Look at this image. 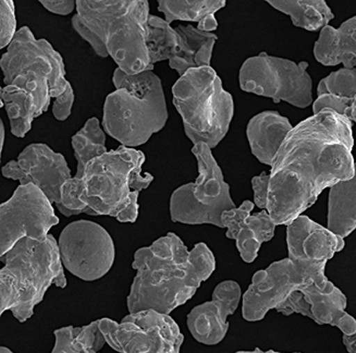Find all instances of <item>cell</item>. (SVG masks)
Listing matches in <instances>:
<instances>
[{"mask_svg": "<svg viewBox=\"0 0 356 353\" xmlns=\"http://www.w3.org/2000/svg\"><path fill=\"white\" fill-rule=\"evenodd\" d=\"M353 123L321 111L289 133L271 166L267 212L277 226L290 225L321 193L355 173Z\"/></svg>", "mask_w": 356, "mask_h": 353, "instance_id": "obj_1", "label": "cell"}, {"mask_svg": "<svg viewBox=\"0 0 356 353\" xmlns=\"http://www.w3.org/2000/svg\"><path fill=\"white\" fill-rule=\"evenodd\" d=\"M136 275L127 298L129 313L157 311L170 314L195 296L216 269V258L205 243L191 251L176 233H168L134 253Z\"/></svg>", "mask_w": 356, "mask_h": 353, "instance_id": "obj_2", "label": "cell"}, {"mask_svg": "<svg viewBox=\"0 0 356 353\" xmlns=\"http://www.w3.org/2000/svg\"><path fill=\"white\" fill-rule=\"evenodd\" d=\"M147 0H76L72 28L96 55L111 57L129 75L151 67L146 47Z\"/></svg>", "mask_w": 356, "mask_h": 353, "instance_id": "obj_3", "label": "cell"}, {"mask_svg": "<svg viewBox=\"0 0 356 353\" xmlns=\"http://www.w3.org/2000/svg\"><path fill=\"white\" fill-rule=\"evenodd\" d=\"M0 271V315L10 311L20 323H26L43 301L51 285H68L58 241L49 233L43 242L23 238L5 256Z\"/></svg>", "mask_w": 356, "mask_h": 353, "instance_id": "obj_4", "label": "cell"}, {"mask_svg": "<svg viewBox=\"0 0 356 353\" xmlns=\"http://www.w3.org/2000/svg\"><path fill=\"white\" fill-rule=\"evenodd\" d=\"M113 83L115 90L106 97L102 127L122 146H144L168 121L161 79L154 70L129 75L115 68Z\"/></svg>", "mask_w": 356, "mask_h": 353, "instance_id": "obj_5", "label": "cell"}, {"mask_svg": "<svg viewBox=\"0 0 356 353\" xmlns=\"http://www.w3.org/2000/svg\"><path fill=\"white\" fill-rule=\"evenodd\" d=\"M172 103L193 146L217 148L226 138L234 116V100L211 67L191 69L173 84Z\"/></svg>", "mask_w": 356, "mask_h": 353, "instance_id": "obj_6", "label": "cell"}, {"mask_svg": "<svg viewBox=\"0 0 356 353\" xmlns=\"http://www.w3.org/2000/svg\"><path fill=\"white\" fill-rule=\"evenodd\" d=\"M5 86H15L34 95L43 113L51 98L65 92L63 58L45 38L34 36L29 26H22L0 59Z\"/></svg>", "mask_w": 356, "mask_h": 353, "instance_id": "obj_7", "label": "cell"}, {"mask_svg": "<svg viewBox=\"0 0 356 353\" xmlns=\"http://www.w3.org/2000/svg\"><path fill=\"white\" fill-rule=\"evenodd\" d=\"M145 157L142 150L120 146L90 162L83 175L81 201L98 216H111L119 223H136L140 192L130 188L131 173Z\"/></svg>", "mask_w": 356, "mask_h": 353, "instance_id": "obj_8", "label": "cell"}, {"mask_svg": "<svg viewBox=\"0 0 356 353\" xmlns=\"http://www.w3.org/2000/svg\"><path fill=\"white\" fill-rule=\"evenodd\" d=\"M309 63H296L263 53L244 61L238 72L240 88L246 93L271 98L275 104L286 102L294 107L314 104L313 80Z\"/></svg>", "mask_w": 356, "mask_h": 353, "instance_id": "obj_9", "label": "cell"}, {"mask_svg": "<svg viewBox=\"0 0 356 353\" xmlns=\"http://www.w3.org/2000/svg\"><path fill=\"white\" fill-rule=\"evenodd\" d=\"M325 268L317 266H301L284 258L270 264L266 269L256 272L251 285L242 297V316L248 322H259L265 318L270 310L284 302L294 291L317 283L321 288H331V283Z\"/></svg>", "mask_w": 356, "mask_h": 353, "instance_id": "obj_10", "label": "cell"}, {"mask_svg": "<svg viewBox=\"0 0 356 353\" xmlns=\"http://www.w3.org/2000/svg\"><path fill=\"white\" fill-rule=\"evenodd\" d=\"M65 269L84 281L103 279L113 267L115 246L111 235L95 221H72L58 239Z\"/></svg>", "mask_w": 356, "mask_h": 353, "instance_id": "obj_11", "label": "cell"}, {"mask_svg": "<svg viewBox=\"0 0 356 353\" xmlns=\"http://www.w3.org/2000/svg\"><path fill=\"white\" fill-rule=\"evenodd\" d=\"M106 343L119 353H169L180 339V327L168 314L144 310L129 313L120 323L99 320Z\"/></svg>", "mask_w": 356, "mask_h": 353, "instance_id": "obj_12", "label": "cell"}, {"mask_svg": "<svg viewBox=\"0 0 356 353\" xmlns=\"http://www.w3.org/2000/svg\"><path fill=\"white\" fill-rule=\"evenodd\" d=\"M59 223L54 204L35 185L19 186L0 205V256L23 238L43 242Z\"/></svg>", "mask_w": 356, "mask_h": 353, "instance_id": "obj_13", "label": "cell"}, {"mask_svg": "<svg viewBox=\"0 0 356 353\" xmlns=\"http://www.w3.org/2000/svg\"><path fill=\"white\" fill-rule=\"evenodd\" d=\"M1 173L5 178L19 181L21 186L35 185L54 205L60 203L63 183L72 178L65 156L44 143L26 146L17 161L8 162L1 168Z\"/></svg>", "mask_w": 356, "mask_h": 353, "instance_id": "obj_14", "label": "cell"}, {"mask_svg": "<svg viewBox=\"0 0 356 353\" xmlns=\"http://www.w3.org/2000/svg\"><path fill=\"white\" fill-rule=\"evenodd\" d=\"M242 297L236 281H225L217 285L211 301L195 306L188 314L186 324L193 338L206 346L220 343L228 333V317L234 315Z\"/></svg>", "mask_w": 356, "mask_h": 353, "instance_id": "obj_15", "label": "cell"}, {"mask_svg": "<svg viewBox=\"0 0 356 353\" xmlns=\"http://www.w3.org/2000/svg\"><path fill=\"white\" fill-rule=\"evenodd\" d=\"M286 246L288 258L298 265L326 267L334 254L343 250L346 242L340 235L301 215L286 226Z\"/></svg>", "mask_w": 356, "mask_h": 353, "instance_id": "obj_16", "label": "cell"}, {"mask_svg": "<svg viewBox=\"0 0 356 353\" xmlns=\"http://www.w3.org/2000/svg\"><path fill=\"white\" fill-rule=\"evenodd\" d=\"M255 204L244 201L238 207L225 211L221 216L226 237L236 241V249L245 263H253L264 242L274 238L276 223L267 210L251 215Z\"/></svg>", "mask_w": 356, "mask_h": 353, "instance_id": "obj_17", "label": "cell"}, {"mask_svg": "<svg viewBox=\"0 0 356 353\" xmlns=\"http://www.w3.org/2000/svg\"><path fill=\"white\" fill-rule=\"evenodd\" d=\"M191 152L197 161L198 169V177L192 182L194 198L221 217L223 212L236 207L231 198L230 186L225 181L220 166L207 144L198 143Z\"/></svg>", "mask_w": 356, "mask_h": 353, "instance_id": "obj_18", "label": "cell"}, {"mask_svg": "<svg viewBox=\"0 0 356 353\" xmlns=\"http://www.w3.org/2000/svg\"><path fill=\"white\" fill-rule=\"evenodd\" d=\"M293 125L278 111H265L251 118L246 127V136L252 154L261 164L271 167L275 157Z\"/></svg>", "mask_w": 356, "mask_h": 353, "instance_id": "obj_19", "label": "cell"}, {"mask_svg": "<svg viewBox=\"0 0 356 353\" xmlns=\"http://www.w3.org/2000/svg\"><path fill=\"white\" fill-rule=\"evenodd\" d=\"M314 57L325 67L343 65L356 68V15L344 21L340 28L327 25L314 45Z\"/></svg>", "mask_w": 356, "mask_h": 353, "instance_id": "obj_20", "label": "cell"}, {"mask_svg": "<svg viewBox=\"0 0 356 353\" xmlns=\"http://www.w3.org/2000/svg\"><path fill=\"white\" fill-rule=\"evenodd\" d=\"M179 36L176 54L168 61L169 67L176 70L179 77L191 69L211 67L213 47L218 36L215 33L203 32L190 24H178Z\"/></svg>", "mask_w": 356, "mask_h": 353, "instance_id": "obj_21", "label": "cell"}, {"mask_svg": "<svg viewBox=\"0 0 356 353\" xmlns=\"http://www.w3.org/2000/svg\"><path fill=\"white\" fill-rule=\"evenodd\" d=\"M226 3V0H159L157 10L170 25L175 21L196 22L198 30L213 33L218 29L215 13Z\"/></svg>", "mask_w": 356, "mask_h": 353, "instance_id": "obj_22", "label": "cell"}, {"mask_svg": "<svg viewBox=\"0 0 356 353\" xmlns=\"http://www.w3.org/2000/svg\"><path fill=\"white\" fill-rule=\"evenodd\" d=\"M327 228L343 239L356 229V163L353 178L329 190Z\"/></svg>", "mask_w": 356, "mask_h": 353, "instance_id": "obj_23", "label": "cell"}, {"mask_svg": "<svg viewBox=\"0 0 356 353\" xmlns=\"http://www.w3.org/2000/svg\"><path fill=\"white\" fill-rule=\"evenodd\" d=\"M0 91L1 102L10 121L11 133L15 138L23 139L32 129L34 119L43 115V111L34 95L18 86H5Z\"/></svg>", "mask_w": 356, "mask_h": 353, "instance_id": "obj_24", "label": "cell"}, {"mask_svg": "<svg viewBox=\"0 0 356 353\" xmlns=\"http://www.w3.org/2000/svg\"><path fill=\"white\" fill-rule=\"evenodd\" d=\"M267 3L289 15L294 26L309 32L323 30L334 18L325 0H268Z\"/></svg>", "mask_w": 356, "mask_h": 353, "instance_id": "obj_25", "label": "cell"}, {"mask_svg": "<svg viewBox=\"0 0 356 353\" xmlns=\"http://www.w3.org/2000/svg\"><path fill=\"white\" fill-rule=\"evenodd\" d=\"M170 217L173 223L184 225H213L223 228L220 216L198 203L192 192V182L173 191L170 198Z\"/></svg>", "mask_w": 356, "mask_h": 353, "instance_id": "obj_26", "label": "cell"}, {"mask_svg": "<svg viewBox=\"0 0 356 353\" xmlns=\"http://www.w3.org/2000/svg\"><path fill=\"white\" fill-rule=\"evenodd\" d=\"M106 139L107 133L96 117L90 118L83 128L71 138V146L78 163L76 178H83L88 164L108 152Z\"/></svg>", "mask_w": 356, "mask_h": 353, "instance_id": "obj_27", "label": "cell"}, {"mask_svg": "<svg viewBox=\"0 0 356 353\" xmlns=\"http://www.w3.org/2000/svg\"><path fill=\"white\" fill-rule=\"evenodd\" d=\"M179 36L165 19L151 15L147 21L146 47L151 65L161 61H170L178 48Z\"/></svg>", "mask_w": 356, "mask_h": 353, "instance_id": "obj_28", "label": "cell"}, {"mask_svg": "<svg viewBox=\"0 0 356 353\" xmlns=\"http://www.w3.org/2000/svg\"><path fill=\"white\" fill-rule=\"evenodd\" d=\"M334 95L354 98L356 96V68H342L331 72L317 86V96Z\"/></svg>", "mask_w": 356, "mask_h": 353, "instance_id": "obj_29", "label": "cell"}, {"mask_svg": "<svg viewBox=\"0 0 356 353\" xmlns=\"http://www.w3.org/2000/svg\"><path fill=\"white\" fill-rule=\"evenodd\" d=\"M84 181L82 178H72L65 181L61 188L60 203L55 205L58 211L60 212L65 217L78 216L80 214H86L90 216H98L95 211L88 207L81 201V194L84 191Z\"/></svg>", "mask_w": 356, "mask_h": 353, "instance_id": "obj_30", "label": "cell"}, {"mask_svg": "<svg viewBox=\"0 0 356 353\" xmlns=\"http://www.w3.org/2000/svg\"><path fill=\"white\" fill-rule=\"evenodd\" d=\"M15 3L13 0L0 1V48H8L17 34Z\"/></svg>", "mask_w": 356, "mask_h": 353, "instance_id": "obj_31", "label": "cell"}, {"mask_svg": "<svg viewBox=\"0 0 356 353\" xmlns=\"http://www.w3.org/2000/svg\"><path fill=\"white\" fill-rule=\"evenodd\" d=\"M276 311L278 313L286 316H290L292 314H301V315L311 318L313 321L311 304L300 290L294 291L291 295H289L284 299V302L277 306Z\"/></svg>", "mask_w": 356, "mask_h": 353, "instance_id": "obj_32", "label": "cell"}, {"mask_svg": "<svg viewBox=\"0 0 356 353\" xmlns=\"http://www.w3.org/2000/svg\"><path fill=\"white\" fill-rule=\"evenodd\" d=\"M353 100L354 98L338 97L329 94L317 96V100H314L313 115L329 109V111H336L339 115L344 116V113L350 107Z\"/></svg>", "mask_w": 356, "mask_h": 353, "instance_id": "obj_33", "label": "cell"}, {"mask_svg": "<svg viewBox=\"0 0 356 353\" xmlns=\"http://www.w3.org/2000/svg\"><path fill=\"white\" fill-rule=\"evenodd\" d=\"M74 331L76 327L73 326H65L63 329H56L54 331L55 346L51 353H86L73 343Z\"/></svg>", "mask_w": 356, "mask_h": 353, "instance_id": "obj_34", "label": "cell"}, {"mask_svg": "<svg viewBox=\"0 0 356 353\" xmlns=\"http://www.w3.org/2000/svg\"><path fill=\"white\" fill-rule=\"evenodd\" d=\"M74 104V91L72 84L68 83L65 92L59 97L55 98L53 104V115L58 121H65L72 113Z\"/></svg>", "mask_w": 356, "mask_h": 353, "instance_id": "obj_35", "label": "cell"}, {"mask_svg": "<svg viewBox=\"0 0 356 353\" xmlns=\"http://www.w3.org/2000/svg\"><path fill=\"white\" fill-rule=\"evenodd\" d=\"M269 182L270 175L266 171H263L259 175H255L252 179V188L254 191V204L257 207L266 210L268 203Z\"/></svg>", "mask_w": 356, "mask_h": 353, "instance_id": "obj_36", "label": "cell"}, {"mask_svg": "<svg viewBox=\"0 0 356 353\" xmlns=\"http://www.w3.org/2000/svg\"><path fill=\"white\" fill-rule=\"evenodd\" d=\"M40 3L54 15H69L76 11V0H40Z\"/></svg>", "mask_w": 356, "mask_h": 353, "instance_id": "obj_37", "label": "cell"}, {"mask_svg": "<svg viewBox=\"0 0 356 353\" xmlns=\"http://www.w3.org/2000/svg\"><path fill=\"white\" fill-rule=\"evenodd\" d=\"M342 341H343V345L348 352L356 353V333L352 336L343 335Z\"/></svg>", "mask_w": 356, "mask_h": 353, "instance_id": "obj_38", "label": "cell"}, {"mask_svg": "<svg viewBox=\"0 0 356 353\" xmlns=\"http://www.w3.org/2000/svg\"><path fill=\"white\" fill-rule=\"evenodd\" d=\"M344 117L349 118L352 123H356V96L354 97L353 102H352L350 107L346 109L344 113Z\"/></svg>", "mask_w": 356, "mask_h": 353, "instance_id": "obj_39", "label": "cell"}, {"mask_svg": "<svg viewBox=\"0 0 356 353\" xmlns=\"http://www.w3.org/2000/svg\"><path fill=\"white\" fill-rule=\"evenodd\" d=\"M6 129L3 120L0 121V152L3 154V144H5Z\"/></svg>", "mask_w": 356, "mask_h": 353, "instance_id": "obj_40", "label": "cell"}, {"mask_svg": "<svg viewBox=\"0 0 356 353\" xmlns=\"http://www.w3.org/2000/svg\"><path fill=\"white\" fill-rule=\"evenodd\" d=\"M236 353H284V352H277V351H275V350L264 351V350H261V349L255 348V349H254V350H252V351H238V352H236ZM293 353H301V352H293Z\"/></svg>", "mask_w": 356, "mask_h": 353, "instance_id": "obj_41", "label": "cell"}, {"mask_svg": "<svg viewBox=\"0 0 356 353\" xmlns=\"http://www.w3.org/2000/svg\"><path fill=\"white\" fill-rule=\"evenodd\" d=\"M184 336L181 335L180 339H179L178 343H177L176 347L172 349V351H170L169 353H180L181 347L184 345Z\"/></svg>", "mask_w": 356, "mask_h": 353, "instance_id": "obj_42", "label": "cell"}, {"mask_svg": "<svg viewBox=\"0 0 356 353\" xmlns=\"http://www.w3.org/2000/svg\"><path fill=\"white\" fill-rule=\"evenodd\" d=\"M0 353H15L10 350V349H8L7 347H0Z\"/></svg>", "mask_w": 356, "mask_h": 353, "instance_id": "obj_43", "label": "cell"}]
</instances>
